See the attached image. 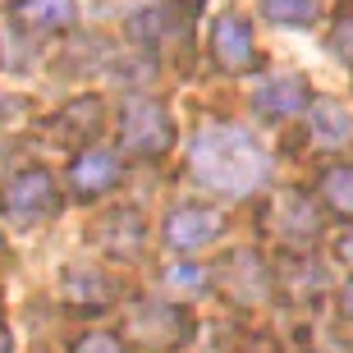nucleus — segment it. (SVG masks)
<instances>
[{
	"mask_svg": "<svg viewBox=\"0 0 353 353\" xmlns=\"http://www.w3.org/2000/svg\"><path fill=\"white\" fill-rule=\"evenodd\" d=\"M0 353H10V330L0 326Z\"/></svg>",
	"mask_w": 353,
	"mask_h": 353,
	"instance_id": "393cba45",
	"label": "nucleus"
},
{
	"mask_svg": "<svg viewBox=\"0 0 353 353\" xmlns=\"http://www.w3.org/2000/svg\"><path fill=\"white\" fill-rule=\"evenodd\" d=\"M97 243H101L105 252H115V257H124V252H138L143 248V216L138 211H110V216H101V225H97Z\"/></svg>",
	"mask_w": 353,
	"mask_h": 353,
	"instance_id": "2eb2a0df",
	"label": "nucleus"
},
{
	"mask_svg": "<svg viewBox=\"0 0 353 353\" xmlns=\"http://www.w3.org/2000/svg\"><path fill=\"white\" fill-rule=\"evenodd\" d=\"M257 115H271V119H285V115H303V110H312V97H307V83L303 79H275L266 83L257 97Z\"/></svg>",
	"mask_w": 353,
	"mask_h": 353,
	"instance_id": "f8f14e48",
	"label": "nucleus"
},
{
	"mask_svg": "<svg viewBox=\"0 0 353 353\" xmlns=\"http://www.w3.org/2000/svg\"><path fill=\"white\" fill-rule=\"evenodd\" d=\"M65 303L74 312H105L115 303V285L97 271H69L65 275Z\"/></svg>",
	"mask_w": 353,
	"mask_h": 353,
	"instance_id": "4468645a",
	"label": "nucleus"
},
{
	"mask_svg": "<svg viewBox=\"0 0 353 353\" xmlns=\"http://www.w3.org/2000/svg\"><path fill=\"white\" fill-rule=\"evenodd\" d=\"M165 285H170V289H207L211 275H207V266L179 262V266H170V271H165Z\"/></svg>",
	"mask_w": 353,
	"mask_h": 353,
	"instance_id": "6ab92c4d",
	"label": "nucleus"
},
{
	"mask_svg": "<svg viewBox=\"0 0 353 353\" xmlns=\"http://www.w3.org/2000/svg\"><path fill=\"white\" fill-rule=\"evenodd\" d=\"M115 183H119V157L115 152L92 147V152H83V157L74 161V188H79V197H101V193H110Z\"/></svg>",
	"mask_w": 353,
	"mask_h": 353,
	"instance_id": "9b49d317",
	"label": "nucleus"
},
{
	"mask_svg": "<svg viewBox=\"0 0 353 353\" xmlns=\"http://www.w3.org/2000/svg\"><path fill=\"white\" fill-rule=\"evenodd\" d=\"M321 202L340 216H353V165H335V170L321 174Z\"/></svg>",
	"mask_w": 353,
	"mask_h": 353,
	"instance_id": "f3484780",
	"label": "nucleus"
},
{
	"mask_svg": "<svg viewBox=\"0 0 353 353\" xmlns=\"http://www.w3.org/2000/svg\"><path fill=\"white\" fill-rule=\"evenodd\" d=\"M161 5H170V10H183V14L202 10V0H161Z\"/></svg>",
	"mask_w": 353,
	"mask_h": 353,
	"instance_id": "5701e85b",
	"label": "nucleus"
},
{
	"mask_svg": "<svg viewBox=\"0 0 353 353\" xmlns=\"http://www.w3.org/2000/svg\"><path fill=\"white\" fill-rule=\"evenodd\" d=\"M262 10L271 23H285V28H303L316 19V0H262Z\"/></svg>",
	"mask_w": 353,
	"mask_h": 353,
	"instance_id": "a211bd4d",
	"label": "nucleus"
},
{
	"mask_svg": "<svg viewBox=\"0 0 353 353\" xmlns=\"http://www.w3.org/2000/svg\"><path fill=\"white\" fill-rule=\"evenodd\" d=\"M10 110H14V101H10V97H0V115H10Z\"/></svg>",
	"mask_w": 353,
	"mask_h": 353,
	"instance_id": "a878e982",
	"label": "nucleus"
},
{
	"mask_svg": "<svg viewBox=\"0 0 353 353\" xmlns=\"http://www.w3.org/2000/svg\"><path fill=\"white\" fill-rule=\"evenodd\" d=\"M79 19V5L74 0H14L10 5V23H19L23 32H37V37H51V32H65Z\"/></svg>",
	"mask_w": 353,
	"mask_h": 353,
	"instance_id": "1a4fd4ad",
	"label": "nucleus"
},
{
	"mask_svg": "<svg viewBox=\"0 0 353 353\" xmlns=\"http://www.w3.org/2000/svg\"><path fill=\"white\" fill-rule=\"evenodd\" d=\"M119 147L129 157H143V161H157L174 147V119L170 110L152 97H129L119 105Z\"/></svg>",
	"mask_w": 353,
	"mask_h": 353,
	"instance_id": "f03ea898",
	"label": "nucleus"
},
{
	"mask_svg": "<svg viewBox=\"0 0 353 353\" xmlns=\"http://www.w3.org/2000/svg\"><path fill=\"white\" fill-rule=\"evenodd\" d=\"M335 257H340V262L353 271V230H344V234H340V243H335Z\"/></svg>",
	"mask_w": 353,
	"mask_h": 353,
	"instance_id": "4be33fe9",
	"label": "nucleus"
},
{
	"mask_svg": "<svg viewBox=\"0 0 353 353\" xmlns=\"http://www.w3.org/2000/svg\"><path fill=\"white\" fill-rule=\"evenodd\" d=\"M74 353H124V349H119L115 335H101V330H92V335H83V340H79V349H74Z\"/></svg>",
	"mask_w": 353,
	"mask_h": 353,
	"instance_id": "412c9836",
	"label": "nucleus"
},
{
	"mask_svg": "<svg viewBox=\"0 0 353 353\" xmlns=\"http://www.w3.org/2000/svg\"><path fill=\"white\" fill-rule=\"evenodd\" d=\"M330 51L344 55V60H353V14H340V23H335V32H330Z\"/></svg>",
	"mask_w": 353,
	"mask_h": 353,
	"instance_id": "aec40b11",
	"label": "nucleus"
},
{
	"mask_svg": "<svg viewBox=\"0 0 353 353\" xmlns=\"http://www.w3.org/2000/svg\"><path fill=\"white\" fill-rule=\"evenodd\" d=\"M0 216L14 230H37V225L60 216V188L46 170H19L5 188H0Z\"/></svg>",
	"mask_w": 353,
	"mask_h": 353,
	"instance_id": "7ed1b4c3",
	"label": "nucleus"
},
{
	"mask_svg": "<svg viewBox=\"0 0 353 353\" xmlns=\"http://www.w3.org/2000/svg\"><path fill=\"white\" fill-rule=\"evenodd\" d=\"M216 285L234 303L257 307V303H266V294H271V266H262V257L248 252V248L230 252V257H221V266H216Z\"/></svg>",
	"mask_w": 353,
	"mask_h": 353,
	"instance_id": "39448f33",
	"label": "nucleus"
},
{
	"mask_svg": "<svg viewBox=\"0 0 353 353\" xmlns=\"http://www.w3.org/2000/svg\"><path fill=\"white\" fill-rule=\"evenodd\" d=\"M271 230L285 243H294V248H307L321 234V216H316V207L303 193H280V202L271 207Z\"/></svg>",
	"mask_w": 353,
	"mask_h": 353,
	"instance_id": "6e6552de",
	"label": "nucleus"
},
{
	"mask_svg": "<svg viewBox=\"0 0 353 353\" xmlns=\"http://www.w3.org/2000/svg\"><path fill=\"white\" fill-rule=\"evenodd\" d=\"M193 174L216 193L248 197L271 179V161L243 129H202L193 138Z\"/></svg>",
	"mask_w": 353,
	"mask_h": 353,
	"instance_id": "f257e3e1",
	"label": "nucleus"
},
{
	"mask_svg": "<svg viewBox=\"0 0 353 353\" xmlns=\"http://www.w3.org/2000/svg\"><path fill=\"white\" fill-rule=\"evenodd\" d=\"M211 55L225 74H248L257 65V46H252V23L243 14H221L211 28Z\"/></svg>",
	"mask_w": 353,
	"mask_h": 353,
	"instance_id": "423d86ee",
	"label": "nucleus"
},
{
	"mask_svg": "<svg viewBox=\"0 0 353 353\" xmlns=\"http://www.w3.org/2000/svg\"><path fill=\"white\" fill-rule=\"evenodd\" d=\"M307 129H312V138L321 147H340V143L353 138V115L340 101H312V110H307Z\"/></svg>",
	"mask_w": 353,
	"mask_h": 353,
	"instance_id": "dca6fc26",
	"label": "nucleus"
},
{
	"mask_svg": "<svg viewBox=\"0 0 353 353\" xmlns=\"http://www.w3.org/2000/svg\"><path fill=\"white\" fill-rule=\"evenodd\" d=\"M51 129H55L60 143L83 147L88 138H97V129H101V101H97V97H79V101H69L65 110L51 119Z\"/></svg>",
	"mask_w": 353,
	"mask_h": 353,
	"instance_id": "ddd939ff",
	"label": "nucleus"
},
{
	"mask_svg": "<svg viewBox=\"0 0 353 353\" xmlns=\"http://www.w3.org/2000/svg\"><path fill=\"white\" fill-rule=\"evenodd\" d=\"M124 32H129L138 46H165V41H179L183 32H188V19H183V10H143L133 14L129 23H124Z\"/></svg>",
	"mask_w": 353,
	"mask_h": 353,
	"instance_id": "9d476101",
	"label": "nucleus"
},
{
	"mask_svg": "<svg viewBox=\"0 0 353 353\" xmlns=\"http://www.w3.org/2000/svg\"><path fill=\"white\" fill-rule=\"evenodd\" d=\"M340 307L353 316V285H344V294H340Z\"/></svg>",
	"mask_w": 353,
	"mask_h": 353,
	"instance_id": "b1692460",
	"label": "nucleus"
},
{
	"mask_svg": "<svg viewBox=\"0 0 353 353\" xmlns=\"http://www.w3.org/2000/svg\"><path fill=\"white\" fill-rule=\"evenodd\" d=\"M0 262H5V239H0Z\"/></svg>",
	"mask_w": 353,
	"mask_h": 353,
	"instance_id": "bb28decb",
	"label": "nucleus"
},
{
	"mask_svg": "<svg viewBox=\"0 0 353 353\" xmlns=\"http://www.w3.org/2000/svg\"><path fill=\"white\" fill-rule=\"evenodd\" d=\"M129 340H138L143 349L152 353H165V349H179L183 335H188V316L174 307V303H157V299H138L129 307Z\"/></svg>",
	"mask_w": 353,
	"mask_h": 353,
	"instance_id": "20e7f679",
	"label": "nucleus"
},
{
	"mask_svg": "<svg viewBox=\"0 0 353 353\" xmlns=\"http://www.w3.org/2000/svg\"><path fill=\"white\" fill-rule=\"evenodd\" d=\"M225 234V216L216 207H179L165 221V243L179 252H197Z\"/></svg>",
	"mask_w": 353,
	"mask_h": 353,
	"instance_id": "0eeeda50",
	"label": "nucleus"
}]
</instances>
